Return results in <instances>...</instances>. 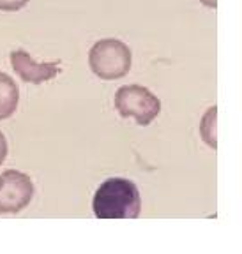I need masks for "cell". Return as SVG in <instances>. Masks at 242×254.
Wrapping results in <instances>:
<instances>
[{"instance_id":"cell-6","label":"cell","mask_w":242,"mask_h":254,"mask_svg":"<svg viewBox=\"0 0 242 254\" xmlns=\"http://www.w3.org/2000/svg\"><path fill=\"white\" fill-rule=\"evenodd\" d=\"M20 103L18 85L9 74L0 71V120L9 119Z\"/></svg>"},{"instance_id":"cell-4","label":"cell","mask_w":242,"mask_h":254,"mask_svg":"<svg viewBox=\"0 0 242 254\" xmlns=\"http://www.w3.org/2000/svg\"><path fill=\"white\" fill-rule=\"evenodd\" d=\"M34 198V182L27 173L7 170L0 175V214H18Z\"/></svg>"},{"instance_id":"cell-3","label":"cell","mask_w":242,"mask_h":254,"mask_svg":"<svg viewBox=\"0 0 242 254\" xmlns=\"http://www.w3.org/2000/svg\"><path fill=\"white\" fill-rule=\"evenodd\" d=\"M115 110L124 119L133 117L138 126H149L159 115L161 103L142 85H124L115 92Z\"/></svg>"},{"instance_id":"cell-8","label":"cell","mask_w":242,"mask_h":254,"mask_svg":"<svg viewBox=\"0 0 242 254\" xmlns=\"http://www.w3.org/2000/svg\"><path fill=\"white\" fill-rule=\"evenodd\" d=\"M7 139H5V136L0 132V164L4 163L5 157H7Z\"/></svg>"},{"instance_id":"cell-2","label":"cell","mask_w":242,"mask_h":254,"mask_svg":"<svg viewBox=\"0 0 242 254\" xmlns=\"http://www.w3.org/2000/svg\"><path fill=\"white\" fill-rule=\"evenodd\" d=\"M88 65L97 78L119 79L131 69V50L120 39H101L88 52Z\"/></svg>"},{"instance_id":"cell-5","label":"cell","mask_w":242,"mask_h":254,"mask_svg":"<svg viewBox=\"0 0 242 254\" xmlns=\"http://www.w3.org/2000/svg\"><path fill=\"white\" fill-rule=\"evenodd\" d=\"M11 65L25 83L39 85L43 81H50L60 72L59 62H37L30 53L25 50L11 52Z\"/></svg>"},{"instance_id":"cell-7","label":"cell","mask_w":242,"mask_h":254,"mask_svg":"<svg viewBox=\"0 0 242 254\" xmlns=\"http://www.w3.org/2000/svg\"><path fill=\"white\" fill-rule=\"evenodd\" d=\"M30 0H0V11H20Z\"/></svg>"},{"instance_id":"cell-9","label":"cell","mask_w":242,"mask_h":254,"mask_svg":"<svg viewBox=\"0 0 242 254\" xmlns=\"http://www.w3.org/2000/svg\"><path fill=\"white\" fill-rule=\"evenodd\" d=\"M203 5H207V7H211V9H216L218 7V0H200Z\"/></svg>"},{"instance_id":"cell-1","label":"cell","mask_w":242,"mask_h":254,"mask_svg":"<svg viewBox=\"0 0 242 254\" xmlns=\"http://www.w3.org/2000/svg\"><path fill=\"white\" fill-rule=\"evenodd\" d=\"M92 210L97 219H136L142 210L138 187L122 177L104 180L95 190Z\"/></svg>"}]
</instances>
